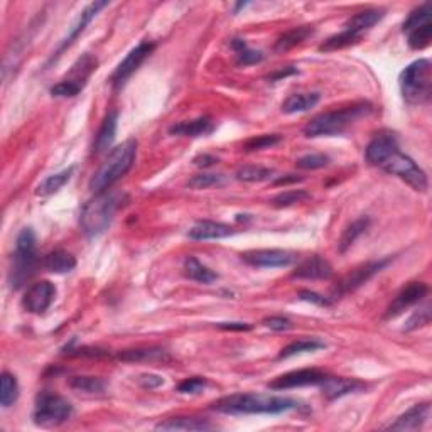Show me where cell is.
I'll return each mask as SVG.
<instances>
[{"instance_id":"obj_34","label":"cell","mask_w":432,"mask_h":432,"mask_svg":"<svg viewBox=\"0 0 432 432\" xmlns=\"http://www.w3.org/2000/svg\"><path fill=\"white\" fill-rule=\"evenodd\" d=\"M324 347H326V344L319 340H299V341H294V343L291 344H287V347L279 353V358L280 360H284V358L302 355V353H313Z\"/></svg>"},{"instance_id":"obj_15","label":"cell","mask_w":432,"mask_h":432,"mask_svg":"<svg viewBox=\"0 0 432 432\" xmlns=\"http://www.w3.org/2000/svg\"><path fill=\"white\" fill-rule=\"evenodd\" d=\"M397 150H399V144H397V137L394 133H378L366 145L365 157L371 166L380 167Z\"/></svg>"},{"instance_id":"obj_24","label":"cell","mask_w":432,"mask_h":432,"mask_svg":"<svg viewBox=\"0 0 432 432\" xmlns=\"http://www.w3.org/2000/svg\"><path fill=\"white\" fill-rule=\"evenodd\" d=\"M215 424L200 417H171L155 426L157 431H211Z\"/></svg>"},{"instance_id":"obj_29","label":"cell","mask_w":432,"mask_h":432,"mask_svg":"<svg viewBox=\"0 0 432 432\" xmlns=\"http://www.w3.org/2000/svg\"><path fill=\"white\" fill-rule=\"evenodd\" d=\"M319 102V93H294L287 97L282 103V112L287 115L308 112L309 108L316 107Z\"/></svg>"},{"instance_id":"obj_39","label":"cell","mask_w":432,"mask_h":432,"mask_svg":"<svg viewBox=\"0 0 432 432\" xmlns=\"http://www.w3.org/2000/svg\"><path fill=\"white\" fill-rule=\"evenodd\" d=\"M432 41V23L421 25V28L414 29V31L407 32V42L412 49L421 51L426 49Z\"/></svg>"},{"instance_id":"obj_14","label":"cell","mask_w":432,"mask_h":432,"mask_svg":"<svg viewBox=\"0 0 432 432\" xmlns=\"http://www.w3.org/2000/svg\"><path fill=\"white\" fill-rule=\"evenodd\" d=\"M427 292H429V287L426 286L424 282H410L405 286L402 291L397 294L395 299L390 302V306H388L385 318H397L399 314L404 313L405 309L412 308V306H416L417 302H421L424 297L427 296Z\"/></svg>"},{"instance_id":"obj_10","label":"cell","mask_w":432,"mask_h":432,"mask_svg":"<svg viewBox=\"0 0 432 432\" xmlns=\"http://www.w3.org/2000/svg\"><path fill=\"white\" fill-rule=\"evenodd\" d=\"M241 260L247 262L248 265L263 267V269H282L297 260V253L280 248L250 250V252L241 253Z\"/></svg>"},{"instance_id":"obj_22","label":"cell","mask_w":432,"mask_h":432,"mask_svg":"<svg viewBox=\"0 0 432 432\" xmlns=\"http://www.w3.org/2000/svg\"><path fill=\"white\" fill-rule=\"evenodd\" d=\"M116 125H119V114H116V112H112V114H108L105 116L100 128H98L97 136H95V142H93L95 154H102L110 149L116 137Z\"/></svg>"},{"instance_id":"obj_28","label":"cell","mask_w":432,"mask_h":432,"mask_svg":"<svg viewBox=\"0 0 432 432\" xmlns=\"http://www.w3.org/2000/svg\"><path fill=\"white\" fill-rule=\"evenodd\" d=\"M183 270H184L186 277L194 280V282H200V284H211L218 279V274H216V272L211 270L210 267H206L205 263H201L198 258H194V257L184 258Z\"/></svg>"},{"instance_id":"obj_30","label":"cell","mask_w":432,"mask_h":432,"mask_svg":"<svg viewBox=\"0 0 432 432\" xmlns=\"http://www.w3.org/2000/svg\"><path fill=\"white\" fill-rule=\"evenodd\" d=\"M71 174H73V167H68V169H64L61 172H56V174L49 176V178H46L41 184L37 186L36 194H37V196L44 198V196H51V194L58 193L59 189H61L63 186L71 179Z\"/></svg>"},{"instance_id":"obj_23","label":"cell","mask_w":432,"mask_h":432,"mask_svg":"<svg viewBox=\"0 0 432 432\" xmlns=\"http://www.w3.org/2000/svg\"><path fill=\"white\" fill-rule=\"evenodd\" d=\"M215 124L208 116H200V119L189 120V122H179L172 125L169 128L171 136H183V137H201L208 136L213 132Z\"/></svg>"},{"instance_id":"obj_12","label":"cell","mask_w":432,"mask_h":432,"mask_svg":"<svg viewBox=\"0 0 432 432\" xmlns=\"http://www.w3.org/2000/svg\"><path fill=\"white\" fill-rule=\"evenodd\" d=\"M328 375L321 370L316 368H304V370H294L286 375H280L269 383L272 390H289V388H301L309 385H321L326 380Z\"/></svg>"},{"instance_id":"obj_35","label":"cell","mask_w":432,"mask_h":432,"mask_svg":"<svg viewBox=\"0 0 432 432\" xmlns=\"http://www.w3.org/2000/svg\"><path fill=\"white\" fill-rule=\"evenodd\" d=\"M431 17H432V6H431L429 2L422 4V6L417 7L416 11L410 12L407 19H405L404 25H402V32L407 34L410 31H414V29L421 28V25L429 24L431 23Z\"/></svg>"},{"instance_id":"obj_9","label":"cell","mask_w":432,"mask_h":432,"mask_svg":"<svg viewBox=\"0 0 432 432\" xmlns=\"http://www.w3.org/2000/svg\"><path fill=\"white\" fill-rule=\"evenodd\" d=\"M390 262V258H383V260H373V262H366L363 265L353 269L349 274L344 275L343 279L336 284V287L332 289V296H344V294L356 291L358 287H361L363 284L368 282V280L373 277L375 274H378L380 270L385 269Z\"/></svg>"},{"instance_id":"obj_53","label":"cell","mask_w":432,"mask_h":432,"mask_svg":"<svg viewBox=\"0 0 432 432\" xmlns=\"http://www.w3.org/2000/svg\"><path fill=\"white\" fill-rule=\"evenodd\" d=\"M245 6H247V2H244V4H236V7H235V12H239L240 8H244Z\"/></svg>"},{"instance_id":"obj_31","label":"cell","mask_w":432,"mask_h":432,"mask_svg":"<svg viewBox=\"0 0 432 432\" xmlns=\"http://www.w3.org/2000/svg\"><path fill=\"white\" fill-rule=\"evenodd\" d=\"M370 224V218L368 216H361V218H358L353 222L349 227L347 228V230L343 232V235H341V240L338 244V250L341 253H344L347 250L352 247L353 244H355L356 239L360 235H363V233L366 232V228H368Z\"/></svg>"},{"instance_id":"obj_3","label":"cell","mask_w":432,"mask_h":432,"mask_svg":"<svg viewBox=\"0 0 432 432\" xmlns=\"http://www.w3.org/2000/svg\"><path fill=\"white\" fill-rule=\"evenodd\" d=\"M371 112L368 102H358L348 105L340 110L324 112L314 116L311 122L304 127L306 137H331L343 133L349 125L366 116Z\"/></svg>"},{"instance_id":"obj_40","label":"cell","mask_w":432,"mask_h":432,"mask_svg":"<svg viewBox=\"0 0 432 432\" xmlns=\"http://www.w3.org/2000/svg\"><path fill=\"white\" fill-rule=\"evenodd\" d=\"M282 140L279 133H263V136H257L253 139H248L244 144L245 152H257V150L270 149V147L277 145Z\"/></svg>"},{"instance_id":"obj_49","label":"cell","mask_w":432,"mask_h":432,"mask_svg":"<svg viewBox=\"0 0 432 432\" xmlns=\"http://www.w3.org/2000/svg\"><path fill=\"white\" fill-rule=\"evenodd\" d=\"M216 326L220 328V330L224 331H248L252 330V326L247 323H218Z\"/></svg>"},{"instance_id":"obj_6","label":"cell","mask_w":432,"mask_h":432,"mask_svg":"<svg viewBox=\"0 0 432 432\" xmlns=\"http://www.w3.org/2000/svg\"><path fill=\"white\" fill-rule=\"evenodd\" d=\"M37 265V245L36 235L32 228H24L17 235L16 252L12 258L11 272H8V284L17 291L24 286V282L34 274Z\"/></svg>"},{"instance_id":"obj_21","label":"cell","mask_w":432,"mask_h":432,"mask_svg":"<svg viewBox=\"0 0 432 432\" xmlns=\"http://www.w3.org/2000/svg\"><path fill=\"white\" fill-rule=\"evenodd\" d=\"M119 360L125 363H169L171 356L162 348H132L119 353Z\"/></svg>"},{"instance_id":"obj_41","label":"cell","mask_w":432,"mask_h":432,"mask_svg":"<svg viewBox=\"0 0 432 432\" xmlns=\"http://www.w3.org/2000/svg\"><path fill=\"white\" fill-rule=\"evenodd\" d=\"M224 176L223 174H213V172H201V174L193 176L188 181V186L191 189H208L213 186H223Z\"/></svg>"},{"instance_id":"obj_50","label":"cell","mask_w":432,"mask_h":432,"mask_svg":"<svg viewBox=\"0 0 432 432\" xmlns=\"http://www.w3.org/2000/svg\"><path fill=\"white\" fill-rule=\"evenodd\" d=\"M215 162H218V159L213 157V155H210V154H201V155H198V157L193 159L194 166H200V167L213 166Z\"/></svg>"},{"instance_id":"obj_26","label":"cell","mask_w":432,"mask_h":432,"mask_svg":"<svg viewBox=\"0 0 432 432\" xmlns=\"http://www.w3.org/2000/svg\"><path fill=\"white\" fill-rule=\"evenodd\" d=\"M314 29L313 25H301V28H294L291 31L284 32L274 44L275 53H286V51L292 49V47L299 46L304 42L309 36H313Z\"/></svg>"},{"instance_id":"obj_16","label":"cell","mask_w":432,"mask_h":432,"mask_svg":"<svg viewBox=\"0 0 432 432\" xmlns=\"http://www.w3.org/2000/svg\"><path fill=\"white\" fill-rule=\"evenodd\" d=\"M107 6H108V2H93V4H90V6H86V7L83 8V12H81V14L78 16L76 23L73 24V28L70 29V32H68V36L63 39V42H61V44H59L58 49H56V53H54L53 56H51L49 63L56 61V59H58L59 56H61L63 51L66 49V47H70V46L73 44V42L76 41V37L80 36V34L85 31L86 25H88V24L93 20V17L97 16L98 12L102 11V8H105Z\"/></svg>"},{"instance_id":"obj_44","label":"cell","mask_w":432,"mask_h":432,"mask_svg":"<svg viewBox=\"0 0 432 432\" xmlns=\"http://www.w3.org/2000/svg\"><path fill=\"white\" fill-rule=\"evenodd\" d=\"M206 378L203 377H191V378H186L183 382L179 383L178 388L176 390L179 392V394H200L203 388L206 387Z\"/></svg>"},{"instance_id":"obj_42","label":"cell","mask_w":432,"mask_h":432,"mask_svg":"<svg viewBox=\"0 0 432 432\" xmlns=\"http://www.w3.org/2000/svg\"><path fill=\"white\" fill-rule=\"evenodd\" d=\"M328 162H330V157L324 154H308L302 155L296 161V166L299 169L304 171H314V169H321V167H326Z\"/></svg>"},{"instance_id":"obj_32","label":"cell","mask_w":432,"mask_h":432,"mask_svg":"<svg viewBox=\"0 0 432 432\" xmlns=\"http://www.w3.org/2000/svg\"><path fill=\"white\" fill-rule=\"evenodd\" d=\"M360 37L361 36H358V34L348 31V29H343V31L335 34V36L328 37L326 41L319 46V51H323V53H331V51L343 49V47L355 44V42L360 41Z\"/></svg>"},{"instance_id":"obj_18","label":"cell","mask_w":432,"mask_h":432,"mask_svg":"<svg viewBox=\"0 0 432 432\" xmlns=\"http://www.w3.org/2000/svg\"><path fill=\"white\" fill-rule=\"evenodd\" d=\"M431 417V404L424 402V404L414 405L407 412L402 414L395 422L388 426L390 431H417L426 424L427 419Z\"/></svg>"},{"instance_id":"obj_37","label":"cell","mask_w":432,"mask_h":432,"mask_svg":"<svg viewBox=\"0 0 432 432\" xmlns=\"http://www.w3.org/2000/svg\"><path fill=\"white\" fill-rule=\"evenodd\" d=\"M272 176H274V169L262 166H244L236 171V178L247 183H262L272 179Z\"/></svg>"},{"instance_id":"obj_5","label":"cell","mask_w":432,"mask_h":432,"mask_svg":"<svg viewBox=\"0 0 432 432\" xmlns=\"http://www.w3.org/2000/svg\"><path fill=\"white\" fill-rule=\"evenodd\" d=\"M400 90L409 105H424L432 93V64L429 59H417L400 73Z\"/></svg>"},{"instance_id":"obj_20","label":"cell","mask_w":432,"mask_h":432,"mask_svg":"<svg viewBox=\"0 0 432 432\" xmlns=\"http://www.w3.org/2000/svg\"><path fill=\"white\" fill-rule=\"evenodd\" d=\"M230 235H233V228L230 224L208 222V220L193 224L191 230L188 232V236L191 240H220Z\"/></svg>"},{"instance_id":"obj_8","label":"cell","mask_w":432,"mask_h":432,"mask_svg":"<svg viewBox=\"0 0 432 432\" xmlns=\"http://www.w3.org/2000/svg\"><path fill=\"white\" fill-rule=\"evenodd\" d=\"M380 167H382L383 171H387L388 174L397 176V178L405 181V183H407L410 188L416 189V191H426L427 186H429L426 172L414 162V159L402 154L400 150L392 154Z\"/></svg>"},{"instance_id":"obj_51","label":"cell","mask_w":432,"mask_h":432,"mask_svg":"<svg viewBox=\"0 0 432 432\" xmlns=\"http://www.w3.org/2000/svg\"><path fill=\"white\" fill-rule=\"evenodd\" d=\"M296 73H297L296 68L287 66V68H284V70H279V71L272 73V75H269V78H267V80H269V81H277V80H280V78L296 75Z\"/></svg>"},{"instance_id":"obj_33","label":"cell","mask_w":432,"mask_h":432,"mask_svg":"<svg viewBox=\"0 0 432 432\" xmlns=\"http://www.w3.org/2000/svg\"><path fill=\"white\" fill-rule=\"evenodd\" d=\"M70 387L75 392H83L90 395H100L105 392L107 383L98 377H75L70 380Z\"/></svg>"},{"instance_id":"obj_4","label":"cell","mask_w":432,"mask_h":432,"mask_svg":"<svg viewBox=\"0 0 432 432\" xmlns=\"http://www.w3.org/2000/svg\"><path fill=\"white\" fill-rule=\"evenodd\" d=\"M122 201L124 194L105 191L93 198L90 203H86L80 216V223L85 235L90 236V239H97L102 233H105Z\"/></svg>"},{"instance_id":"obj_27","label":"cell","mask_w":432,"mask_h":432,"mask_svg":"<svg viewBox=\"0 0 432 432\" xmlns=\"http://www.w3.org/2000/svg\"><path fill=\"white\" fill-rule=\"evenodd\" d=\"M42 265L47 272H53V274H66L76 267V258L66 250H54V252L46 255Z\"/></svg>"},{"instance_id":"obj_19","label":"cell","mask_w":432,"mask_h":432,"mask_svg":"<svg viewBox=\"0 0 432 432\" xmlns=\"http://www.w3.org/2000/svg\"><path fill=\"white\" fill-rule=\"evenodd\" d=\"M332 275V267L331 263L319 255L308 258L297 265V269L292 272V277L297 279H308V280H318V279H330Z\"/></svg>"},{"instance_id":"obj_36","label":"cell","mask_w":432,"mask_h":432,"mask_svg":"<svg viewBox=\"0 0 432 432\" xmlns=\"http://www.w3.org/2000/svg\"><path fill=\"white\" fill-rule=\"evenodd\" d=\"M0 382H2V388H0V404H2V407L7 409L11 407V405H14L17 397H19V383H17V378L14 375L7 373V371H4Z\"/></svg>"},{"instance_id":"obj_2","label":"cell","mask_w":432,"mask_h":432,"mask_svg":"<svg viewBox=\"0 0 432 432\" xmlns=\"http://www.w3.org/2000/svg\"><path fill=\"white\" fill-rule=\"evenodd\" d=\"M137 157V140L128 139L116 145L110 154H108L107 161L97 171V174L90 179V189L93 193L100 194L105 193L114 186L116 181L122 179L128 171L132 169L133 162Z\"/></svg>"},{"instance_id":"obj_47","label":"cell","mask_w":432,"mask_h":432,"mask_svg":"<svg viewBox=\"0 0 432 432\" xmlns=\"http://www.w3.org/2000/svg\"><path fill=\"white\" fill-rule=\"evenodd\" d=\"M299 299L306 301V302H313V304H316V306H324V308L331 306V299H328V297H324V296H321V294H318V292L301 291L299 292Z\"/></svg>"},{"instance_id":"obj_45","label":"cell","mask_w":432,"mask_h":432,"mask_svg":"<svg viewBox=\"0 0 432 432\" xmlns=\"http://www.w3.org/2000/svg\"><path fill=\"white\" fill-rule=\"evenodd\" d=\"M263 59V54L260 51H253L250 47H244V49L236 51V64L239 66H250V64H257Z\"/></svg>"},{"instance_id":"obj_11","label":"cell","mask_w":432,"mask_h":432,"mask_svg":"<svg viewBox=\"0 0 432 432\" xmlns=\"http://www.w3.org/2000/svg\"><path fill=\"white\" fill-rule=\"evenodd\" d=\"M154 51V44L149 41H142L140 44H137L133 49L124 58V61L116 66V70L112 75L110 81L114 85V88H120L125 85V81L131 78L133 73L137 71V68L145 61V58Z\"/></svg>"},{"instance_id":"obj_48","label":"cell","mask_w":432,"mask_h":432,"mask_svg":"<svg viewBox=\"0 0 432 432\" xmlns=\"http://www.w3.org/2000/svg\"><path fill=\"white\" fill-rule=\"evenodd\" d=\"M139 383L144 388H149V390H152V388L161 387L164 383V378L159 377V375H140Z\"/></svg>"},{"instance_id":"obj_17","label":"cell","mask_w":432,"mask_h":432,"mask_svg":"<svg viewBox=\"0 0 432 432\" xmlns=\"http://www.w3.org/2000/svg\"><path fill=\"white\" fill-rule=\"evenodd\" d=\"M319 387H321L323 395L326 397L328 400H336V399H340V397L355 394V392H361L366 388L365 383L360 382V380H356V378L330 377V375H328L326 380H324Z\"/></svg>"},{"instance_id":"obj_43","label":"cell","mask_w":432,"mask_h":432,"mask_svg":"<svg viewBox=\"0 0 432 432\" xmlns=\"http://www.w3.org/2000/svg\"><path fill=\"white\" fill-rule=\"evenodd\" d=\"M429 323H431V308L429 304H426L424 308L416 311V313L409 318V321L405 323L404 326V331H414L417 330V328L427 326Z\"/></svg>"},{"instance_id":"obj_7","label":"cell","mask_w":432,"mask_h":432,"mask_svg":"<svg viewBox=\"0 0 432 432\" xmlns=\"http://www.w3.org/2000/svg\"><path fill=\"white\" fill-rule=\"evenodd\" d=\"M73 407L64 397L51 394V392H41L36 399L34 407V424L41 427H58L64 424L71 417Z\"/></svg>"},{"instance_id":"obj_52","label":"cell","mask_w":432,"mask_h":432,"mask_svg":"<svg viewBox=\"0 0 432 432\" xmlns=\"http://www.w3.org/2000/svg\"><path fill=\"white\" fill-rule=\"evenodd\" d=\"M299 181H302V178L289 174V176H284V178H279L277 181H275V184H291V183H299Z\"/></svg>"},{"instance_id":"obj_38","label":"cell","mask_w":432,"mask_h":432,"mask_svg":"<svg viewBox=\"0 0 432 432\" xmlns=\"http://www.w3.org/2000/svg\"><path fill=\"white\" fill-rule=\"evenodd\" d=\"M311 194L304 189H289V191H284L277 194L275 198H272V206L275 208H287V206L297 205V203H302L306 200H309Z\"/></svg>"},{"instance_id":"obj_46","label":"cell","mask_w":432,"mask_h":432,"mask_svg":"<svg viewBox=\"0 0 432 432\" xmlns=\"http://www.w3.org/2000/svg\"><path fill=\"white\" fill-rule=\"evenodd\" d=\"M263 326L270 328L274 331H287L292 328V323L284 316H270L263 319Z\"/></svg>"},{"instance_id":"obj_25","label":"cell","mask_w":432,"mask_h":432,"mask_svg":"<svg viewBox=\"0 0 432 432\" xmlns=\"http://www.w3.org/2000/svg\"><path fill=\"white\" fill-rule=\"evenodd\" d=\"M382 17H383V11H380V8H368V11L358 12V14L349 17L347 23H344V29L361 36V32L368 31V29L373 28Z\"/></svg>"},{"instance_id":"obj_1","label":"cell","mask_w":432,"mask_h":432,"mask_svg":"<svg viewBox=\"0 0 432 432\" xmlns=\"http://www.w3.org/2000/svg\"><path fill=\"white\" fill-rule=\"evenodd\" d=\"M299 402L291 397L270 394H235L211 404V409L222 414H282L299 409Z\"/></svg>"},{"instance_id":"obj_13","label":"cell","mask_w":432,"mask_h":432,"mask_svg":"<svg viewBox=\"0 0 432 432\" xmlns=\"http://www.w3.org/2000/svg\"><path fill=\"white\" fill-rule=\"evenodd\" d=\"M56 297V287L49 280H41V282L32 284L28 289L23 297V306L25 311L32 314H42L49 309Z\"/></svg>"}]
</instances>
